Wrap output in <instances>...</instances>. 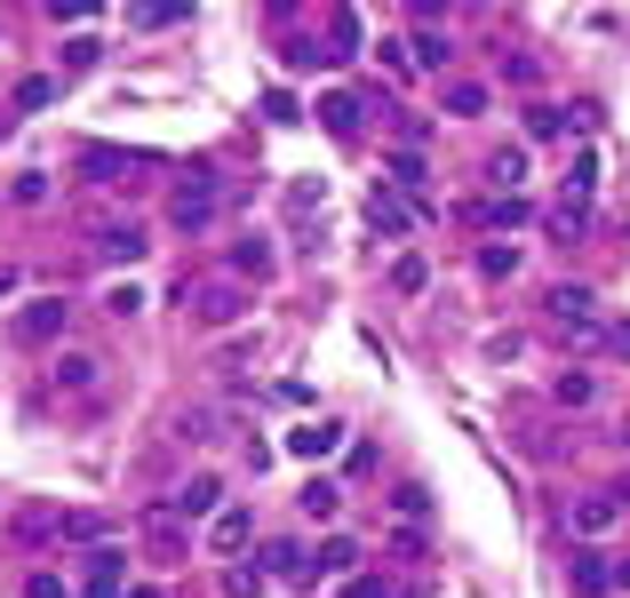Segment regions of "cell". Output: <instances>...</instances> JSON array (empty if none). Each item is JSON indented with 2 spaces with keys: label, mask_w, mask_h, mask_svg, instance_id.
Instances as JSON below:
<instances>
[{
  "label": "cell",
  "mask_w": 630,
  "mask_h": 598,
  "mask_svg": "<svg viewBox=\"0 0 630 598\" xmlns=\"http://www.w3.org/2000/svg\"><path fill=\"white\" fill-rule=\"evenodd\" d=\"M105 312H112V319H128V312H144V287H128V280H120V287L105 295Z\"/></svg>",
  "instance_id": "obj_33"
},
{
  "label": "cell",
  "mask_w": 630,
  "mask_h": 598,
  "mask_svg": "<svg viewBox=\"0 0 630 598\" xmlns=\"http://www.w3.org/2000/svg\"><path fill=\"white\" fill-rule=\"evenodd\" d=\"M558 128H567V112H558V105H526V137H558Z\"/></svg>",
  "instance_id": "obj_27"
},
{
  "label": "cell",
  "mask_w": 630,
  "mask_h": 598,
  "mask_svg": "<svg viewBox=\"0 0 630 598\" xmlns=\"http://www.w3.org/2000/svg\"><path fill=\"white\" fill-rule=\"evenodd\" d=\"M56 336H64V304L56 295H41V304L17 312V344H56Z\"/></svg>",
  "instance_id": "obj_5"
},
{
  "label": "cell",
  "mask_w": 630,
  "mask_h": 598,
  "mask_svg": "<svg viewBox=\"0 0 630 598\" xmlns=\"http://www.w3.org/2000/svg\"><path fill=\"white\" fill-rule=\"evenodd\" d=\"M216 216H224V184L216 176H184V192L169 199V224L184 231V240H200V231H216Z\"/></svg>",
  "instance_id": "obj_1"
},
{
  "label": "cell",
  "mask_w": 630,
  "mask_h": 598,
  "mask_svg": "<svg viewBox=\"0 0 630 598\" xmlns=\"http://www.w3.org/2000/svg\"><path fill=\"white\" fill-rule=\"evenodd\" d=\"M295 503H304V519H336L344 487H336V479H304V494H295Z\"/></svg>",
  "instance_id": "obj_18"
},
{
  "label": "cell",
  "mask_w": 630,
  "mask_h": 598,
  "mask_svg": "<svg viewBox=\"0 0 630 598\" xmlns=\"http://www.w3.org/2000/svg\"><path fill=\"white\" fill-rule=\"evenodd\" d=\"M96 248H105L112 263H137V255H144L152 240H144V231H137V224H96Z\"/></svg>",
  "instance_id": "obj_11"
},
{
  "label": "cell",
  "mask_w": 630,
  "mask_h": 598,
  "mask_svg": "<svg viewBox=\"0 0 630 598\" xmlns=\"http://www.w3.org/2000/svg\"><path fill=\"white\" fill-rule=\"evenodd\" d=\"M319 128H327V137H336V144H351V137H359V96L327 88V96H319Z\"/></svg>",
  "instance_id": "obj_7"
},
{
  "label": "cell",
  "mask_w": 630,
  "mask_h": 598,
  "mask_svg": "<svg viewBox=\"0 0 630 598\" xmlns=\"http://www.w3.org/2000/svg\"><path fill=\"white\" fill-rule=\"evenodd\" d=\"M391 184H408V192H423V160H415V152H400V160H391Z\"/></svg>",
  "instance_id": "obj_35"
},
{
  "label": "cell",
  "mask_w": 630,
  "mask_h": 598,
  "mask_svg": "<svg viewBox=\"0 0 630 598\" xmlns=\"http://www.w3.org/2000/svg\"><path fill=\"white\" fill-rule=\"evenodd\" d=\"M622 447H630V415H622Z\"/></svg>",
  "instance_id": "obj_42"
},
{
  "label": "cell",
  "mask_w": 630,
  "mask_h": 598,
  "mask_svg": "<svg viewBox=\"0 0 630 598\" xmlns=\"http://www.w3.org/2000/svg\"><path fill=\"white\" fill-rule=\"evenodd\" d=\"M423 255H400V263H391V287H400V295H423Z\"/></svg>",
  "instance_id": "obj_30"
},
{
  "label": "cell",
  "mask_w": 630,
  "mask_h": 598,
  "mask_svg": "<svg viewBox=\"0 0 630 598\" xmlns=\"http://www.w3.org/2000/svg\"><path fill=\"white\" fill-rule=\"evenodd\" d=\"M128 598H160V590H128Z\"/></svg>",
  "instance_id": "obj_41"
},
{
  "label": "cell",
  "mask_w": 630,
  "mask_h": 598,
  "mask_svg": "<svg viewBox=\"0 0 630 598\" xmlns=\"http://www.w3.org/2000/svg\"><path fill=\"white\" fill-rule=\"evenodd\" d=\"M622 511H630V503H622L615 487H607V494H575V503H567V526H575V535L590 543V535H607V526H615Z\"/></svg>",
  "instance_id": "obj_2"
},
{
  "label": "cell",
  "mask_w": 630,
  "mask_h": 598,
  "mask_svg": "<svg viewBox=\"0 0 630 598\" xmlns=\"http://www.w3.org/2000/svg\"><path fill=\"white\" fill-rule=\"evenodd\" d=\"M551 231H558V240H583V231H590V199H558V208H551Z\"/></svg>",
  "instance_id": "obj_20"
},
{
  "label": "cell",
  "mask_w": 630,
  "mask_h": 598,
  "mask_svg": "<svg viewBox=\"0 0 630 598\" xmlns=\"http://www.w3.org/2000/svg\"><path fill=\"white\" fill-rule=\"evenodd\" d=\"M169 511H176V519H216V511H224V479H216V471H200V479H184V494H176Z\"/></svg>",
  "instance_id": "obj_6"
},
{
  "label": "cell",
  "mask_w": 630,
  "mask_h": 598,
  "mask_svg": "<svg viewBox=\"0 0 630 598\" xmlns=\"http://www.w3.org/2000/svg\"><path fill=\"white\" fill-rule=\"evenodd\" d=\"M48 105H56V80H48V73H32V80L17 88V112H48Z\"/></svg>",
  "instance_id": "obj_26"
},
{
  "label": "cell",
  "mask_w": 630,
  "mask_h": 598,
  "mask_svg": "<svg viewBox=\"0 0 630 598\" xmlns=\"http://www.w3.org/2000/svg\"><path fill=\"white\" fill-rule=\"evenodd\" d=\"M263 567H272V575H287V583H304V575H312L295 543H263Z\"/></svg>",
  "instance_id": "obj_23"
},
{
  "label": "cell",
  "mask_w": 630,
  "mask_h": 598,
  "mask_svg": "<svg viewBox=\"0 0 630 598\" xmlns=\"http://www.w3.org/2000/svg\"><path fill=\"white\" fill-rule=\"evenodd\" d=\"M56 383H64V391H88V383H96V359H88V351H64V359H56Z\"/></svg>",
  "instance_id": "obj_24"
},
{
  "label": "cell",
  "mask_w": 630,
  "mask_h": 598,
  "mask_svg": "<svg viewBox=\"0 0 630 598\" xmlns=\"http://www.w3.org/2000/svg\"><path fill=\"white\" fill-rule=\"evenodd\" d=\"M248 535H256V519H248V511H231V503L208 519V543H216V551H240Z\"/></svg>",
  "instance_id": "obj_15"
},
{
  "label": "cell",
  "mask_w": 630,
  "mask_h": 598,
  "mask_svg": "<svg viewBox=\"0 0 630 598\" xmlns=\"http://www.w3.org/2000/svg\"><path fill=\"white\" fill-rule=\"evenodd\" d=\"M88 598H128L120 590V551H88Z\"/></svg>",
  "instance_id": "obj_16"
},
{
  "label": "cell",
  "mask_w": 630,
  "mask_h": 598,
  "mask_svg": "<svg viewBox=\"0 0 630 598\" xmlns=\"http://www.w3.org/2000/svg\"><path fill=\"white\" fill-rule=\"evenodd\" d=\"M447 112H455V120H479V112H487V88H479V80H447Z\"/></svg>",
  "instance_id": "obj_21"
},
{
  "label": "cell",
  "mask_w": 630,
  "mask_h": 598,
  "mask_svg": "<svg viewBox=\"0 0 630 598\" xmlns=\"http://www.w3.org/2000/svg\"><path fill=\"white\" fill-rule=\"evenodd\" d=\"M479 272L487 280H511L519 272V248H479Z\"/></svg>",
  "instance_id": "obj_32"
},
{
  "label": "cell",
  "mask_w": 630,
  "mask_h": 598,
  "mask_svg": "<svg viewBox=\"0 0 630 598\" xmlns=\"http://www.w3.org/2000/svg\"><path fill=\"white\" fill-rule=\"evenodd\" d=\"M415 64H423V73H447V64H455V41H447V32H415Z\"/></svg>",
  "instance_id": "obj_17"
},
{
  "label": "cell",
  "mask_w": 630,
  "mask_h": 598,
  "mask_svg": "<svg viewBox=\"0 0 630 598\" xmlns=\"http://www.w3.org/2000/svg\"><path fill=\"white\" fill-rule=\"evenodd\" d=\"M240 312H248V287H231V280H208L200 295H192V319L200 327H231Z\"/></svg>",
  "instance_id": "obj_3"
},
{
  "label": "cell",
  "mask_w": 630,
  "mask_h": 598,
  "mask_svg": "<svg viewBox=\"0 0 630 598\" xmlns=\"http://www.w3.org/2000/svg\"><path fill=\"white\" fill-rule=\"evenodd\" d=\"M487 176H495V192H519V184H526V152H519V144H503V152L487 160Z\"/></svg>",
  "instance_id": "obj_19"
},
{
  "label": "cell",
  "mask_w": 630,
  "mask_h": 598,
  "mask_svg": "<svg viewBox=\"0 0 630 598\" xmlns=\"http://www.w3.org/2000/svg\"><path fill=\"white\" fill-rule=\"evenodd\" d=\"M336 447H344V423H336V415H319V423H295V431H287V455H295V463H327Z\"/></svg>",
  "instance_id": "obj_4"
},
{
  "label": "cell",
  "mask_w": 630,
  "mask_h": 598,
  "mask_svg": "<svg viewBox=\"0 0 630 598\" xmlns=\"http://www.w3.org/2000/svg\"><path fill=\"white\" fill-rule=\"evenodd\" d=\"M391 511H400V519H423V511H431V494H423V487H415V479H408V487H400V494H391Z\"/></svg>",
  "instance_id": "obj_34"
},
{
  "label": "cell",
  "mask_w": 630,
  "mask_h": 598,
  "mask_svg": "<svg viewBox=\"0 0 630 598\" xmlns=\"http://www.w3.org/2000/svg\"><path fill=\"white\" fill-rule=\"evenodd\" d=\"M590 304H599V295L575 287V280H567V287H551V319H558V327H590Z\"/></svg>",
  "instance_id": "obj_12"
},
{
  "label": "cell",
  "mask_w": 630,
  "mask_h": 598,
  "mask_svg": "<svg viewBox=\"0 0 630 598\" xmlns=\"http://www.w3.org/2000/svg\"><path fill=\"white\" fill-rule=\"evenodd\" d=\"M615 590H630V558H615Z\"/></svg>",
  "instance_id": "obj_40"
},
{
  "label": "cell",
  "mask_w": 630,
  "mask_h": 598,
  "mask_svg": "<svg viewBox=\"0 0 630 598\" xmlns=\"http://www.w3.org/2000/svg\"><path fill=\"white\" fill-rule=\"evenodd\" d=\"M351 567H359V543H351V535H327V543H319V558H312V575H304V583H336V575H351Z\"/></svg>",
  "instance_id": "obj_8"
},
{
  "label": "cell",
  "mask_w": 630,
  "mask_h": 598,
  "mask_svg": "<svg viewBox=\"0 0 630 598\" xmlns=\"http://www.w3.org/2000/svg\"><path fill=\"white\" fill-rule=\"evenodd\" d=\"M231 263H240L248 280H263V272H272V248H263V240H240V248H231Z\"/></svg>",
  "instance_id": "obj_28"
},
{
  "label": "cell",
  "mask_w": 630,
  "mask_h": 598,
  "mask_svg": "<svg viewBox=\"0 0 630 598\" xmlns=\"http://www.w3.org/2000/svg\"><path fill=\"white\" fill-rule=\"evenodd\" d=\"M551 391H558V407H590V376H583V368H567Z\"/></svg>",
  "instance_id": "obj_29"
},
{
  "label": "cell",
  "mask_w": 630,
  "mask_h": 598,
  "mask_svg": "<svg viewBox=\"0 0 630 598\" xmlns=\"http://www.w3.org/2000/svg\"><path fill=\"white\" fill-rule=\"evenodd\" d=\"M575 590L583 598H607L615 590V558L607 551H575Z\"/></svg>",
  "instance_id": "obj_10"
},
{
  "label": "cell",
  "mask_w": 630,
  "mask_h": 598,
  "mask_svg": "<svg viewBox=\"0 0 630 598\" xmlns=\"http://www.w3.org/2000/svg\"><path fill=\"white\" fill-rule=\"evenodd\" d=\"M80 168H88L96 184H112V176L128 168V152H105V144H88V152H80Z\"/></svg>",
  "instance_id": "obj_25"
},
{
  "label": "cell",
  "mask_w": 630,
  "mask_h": 598,
  "mask_svg": "<svg viewBox=\"0 0 630 598\" xmlns=\"http://www.w3.org/2000/svg\"><path fill=\"white\" fill-rule=\"evenodd\" d=\"M24 598H64V583H56V575H32V583H24Z\"/></svg>",
  "instance_id": "obj_38"
},
{
  "label": "cell",
  "mask_w": 630,
  "mask_h": 598,
  "mask_svg": "<svg viewBox=\"0 0 630 598\" xmlns=\"http://www.w3.org/2000/svg\"><path fill=\"white\" fill-rule=\"evenodd\" d=\"M463 216H471L479 231H511V224H526V199L503 192V199H479V208H463Z\"/></svg>",
  "instance_id": "obj_13"
},
{
  "label": "cell",
  "mask_w": 630,
  "mask_h": 598,
  "mask_svg": "<svg viewBox=\"0 0 630 598\" xmlns=\"http://www.w3.org/2000/svg\"><path fill=\"white\" fill-rule=\"evenodd\" d=\"M368 224L383 231V240H408V224H415V216H408V208H400L391 192H368Z\"/></svg>",
  "instance_id": "obj_14"
},
{
  "label": "cell",
  "mask_w": 630,
  "mask_h": 598,
  "mask_svg": "<svg viewBox=\"0 0 630 598\" xmlns=\"http://www.w3.org/2000/svg\"><path fill=\"white\" fill-rule=\"evenodd\" d=\"M224 590H231V598H256V590H263V575H256V567H231V575H224Z\"/></svg>",
  "instance_id": "obj_36"
},
{
  "label": "cell",
  "mask_w": 630,
  "mask_h": 598,
  "mask_svg": "<svg viewBox=\"0 0 630 598\" xmlns=\"http://www.w3.org/2000/svg\"><path fill=\"white\" fill-rule=\"evenodd\" d=\"M9 192H17V199H24V208H41V199H48V176H17V184H9Z\"/></svg>",
  "instance_id": "obj_37"
},
{
  "label": "cell",
  "mask_w": 630,
  "mask_h": 598,
  "mask_svg": "<svg viewBox=\"0 0 630 598\" xmlns=\"http://www.w3.org/2000/svg\"><path fill=\"white\" fill-rule=\"evenodd\" d=\"M96 56H105V41H88V32H80V41H64V73H88Z\"/></svg>",
  "instance_id": "obj_31"
},
{
  "label": "cell",
  "mask_w": 630,
  "mask_h": 598,
  "mask_svg": "<svg viewBox=\"0 0 630 598\" xmlns=\"http://www.w3.org/2000/svg\"><path fill=\"white\" fill-rule=\"evenodd\" d=\"M607 344H615V351L630 359V319H622V327H607Z\"/></svg>",
  "instance_id": "obj_39"
},
{
  "label": "cell",
  "mask_w": 630,
  "mask_h": 598,
  "mask_svg": "<svg viewBox=\"0 0 630 598\" xmlns=\"http://www.w3.org/2000/svg\"><path fill=\"white\" fill-rule=\"evenodd\" d=\"M590 184H599V152L583 144V152L567 160V199H590Z\"/></svg>",
  "instance_id": "obj_22"
},
{
  "label": "cell",
  "mask_w": 630,
  "mask_h": 598,
  "mask_svg": "<svg viewBox=\"0 0 630 598\" xmlns=\"http://www.w3.org/2000/svg\"><path fill=\"white\" fill-rule=\"evenodd\" d=\"M144 543L160 551V558H184V519L160 503V511H144Z\"/></svg>",
  "instance_id": "obj_9"
}]
</instances>
